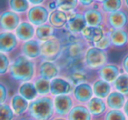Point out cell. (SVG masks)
<instances>
[{"label":"cell","instance_id":"34","mask_svg":"<svg viewBox=\"0 0 128 120\" xmlns=\"http://www.w3.org/2000/svg\"><path fill=\"white\" fill-rule=\"evenodd\" d=\"M12 110L7 104H1L0 106V120H12Z\"/></svg>","mask_w":128,"mask_h":120},{"label":"cell","instance_id":"5","mask_svg":"<svg viewBox=\"0 0 128 120\" xmlns=\"http://www.w3.org/2000/svg\"><path fill=\"white\" fill-rule=\"evenodd\" d=\"M68 22L65 29L72 34H81L82 30L88 26L82 10L79 8L68 13Z\"/></svg>","mask_w":128,"mask_h":120},{"label":"cell","instance_id":"40","mask_svg":"<svg viewBox=\"0 0 128 120\" xmlns=\"http://www.w3.org/2000/svg\"><path fill=\"white\" fill-rule=\"evenodd\" d=\"M79 1V8L85 9V8L90 7L95 4V0H78Z\"/></svg>","mask_w":128,"mask_h":120},{"label":"cell","instance_id":"18","mask_svg":"<svg viewBox=\"0 0 128 120\" xmlns=\"http://www.w3.org/2000/svg\"><path fill=\"white\" fill-rule=\"evenodd\" d=\"M93 88L87 82L77 84L73 90L74 97L80 102H89L93 96Z\"/></svg>","mask_w":128,"mask_h":120},{"label":"cell","instance_id":"4","mask_svg":"<svg viewBox=\"0 0 128 120\" xmlns=\"http://www.w3.org/2000/svg\"><path fill=\"white\" fill-rule=\"evenodd\" d=\"M62 52V44L56 37L48 40L40 44V57L46 60H55Z\"/></svg>","mask_w":128,"mask_h":120},{"label":"cell","instance_id":"26","mask_svg":"<svg viewBox=\"0 0 128 120\" xmlns=\"http://www.w3.org/2000/svg\"><path fill=\"white\" fill-rule=\"evenodd\" d=\"M8 7L18 14L25 15L30 9L31 4L28 0H8Z\"/></svg>","mask_w":128,"mask_h":120},{"label":"cell","instance_id":"42","mask_svg":"<svg viewBox=\"0 0 128 120\" xmlns=\"http://www.w3.org/2000/svg\"><path fill=\"white\" fill-rule=\"evenodd\" d=\"M121 67H122L124 72L128 74V54L124 55V58H123L122 62H121Z\"/></svg>","mask_w":128,"mask_h":120},{"label":"cell","instance_id":"36","mask_svg":"<svg viewBox=\"0 0 128 120\" xmlns=\"http://www.w3.org/2000/svg\"><path fill=\"white\" fill-rule=\"evenodd\" d=\"M105 120H126V118L119 110H112L106 113Z\"/></svg>","mask_w":128,"mask_h":120},{"label":"cell","instance_id":"37","mask_svg":"<svg viewBox=\"0 0 128 120\" xmlns=\"http://www.w3.org/2000/svg\"><path fill=\"white\" fill-rule=\"evenodd\" d=\"M94 46H96L98 48H99V49L105 50V51H106L109 48H110V46H112V43H110V40L108 35V32H106V34H104V36L98 42H96V44H94Z\"/></svg>","mask_w":128,"mask_h":120},{"label":"cell","instance_id":"15","mask_svg":"<svg viewBox=\"0 0 128 120\" xmlns=\"http://www.w3.org/2000/svg\"><path fill=\"white\" fill-rule=\"evenodd\" d=\"M107 32L113 48H121L128 44V32L126 29H110Z\"/></svg>","mask_w":128,"mask_h":120},{"label":"cell","instance_id":"14","mask_svg":"<svg viewBox=\"0 0 128 120\" xmlns=\"http://www.w3.org/2000/svg\"><path fill=\"white\" fill-rule=\"evenodd\" d=\"M72 90V85L70 82L63 78L56 77L51 80L50 82V93L53 96L68 95Z\"/></svg>","mask_w":128,"mask_h":120},{"label":"cell","instance_id":"20","mask_svg":"<svg viewBox=\"0 0 128 120\" xmlns=\"http://www.w3.org/2000/svg\"><path fill=\"white\" fill-rule=\"evenodd\" d=\"M68 17L67 12L56 9L50 12L48 23L54 29H62L66 26L67 22H68Z\"/></svg>","mask_w":128,"mask_h":120},{"label":"cell","instance_id":"10","mask_svg":"<svg viewBox=\"0 0 128 120\" xmlns=\"http://www.w3.org/2000/svg\"><path fill=\"white\" fill-rule=\"evenodd\" d=\"M36 72L38 76L37 77H41L51 81L58 76L60 73V68L55 62L52 60H44L38 65Z\"/></svg>","mask_w":128,"mask_h":120},{"label":"cell","instance_id":"22","mask_svg":"<svg viewBox=\"0 0 128 120\" xmlns=\"http://www.w3.org/2000/svg\"><path fill=\"white\" fill-rule=\"evenodd\" d=\"M93 92L95 96L99 98H105L110 94V84L103 79H98L93 82Z\"/></svg>","mask_w":128,"mask_h":120},{"label":"cell","instance_id":"38","mask_svg":"<svg viewBox=\"0 0 128 120\" xmlns=\"http://www.w3.org/2000/svg\"><path fill=\"white\" fill-rule=\"evenodd\" d=\"M71 78L73 81H75L76 82L79 83H82V82H85L84 80H85V76L82 74V72L80 71H76L74 72L73 74H71Z\"/></svg>","mask_w":128,"mask_h":120},{"label":"cell","instance_id":"27","mask_svg":"<svg viewBox=\"0 0 128 120\" xmlns=\"http://www.w3.org/2000/svg\"><path fill=\"white\" fill-rule=\"evenodd\" d=\"M11 105L15 114L21 115L26 110L27 107H28V102H27L26 99L24 98L22 96L15 95L12 97Z\"/></svg>","mask_w":128,"mask_h":120},{"label":"cell","instance_id":"41","mask_svg":"<svg viewBox=\"0 0 128 120\" xmlns=\"http://www.w3.org/2000/svg\"><path fill=\"white\" fill-rule=\"evenodd\" d=\"M44 4L46 6V8L49 10L50 12H51L52 11H54V10L57 9V6H56L54 0H46Z\"/></svg>","mask_w":128,"mask_h":120},{"label":"cell","instance_id":"13","mask_svg":"<svg viewBox=\"0 0 128 120\" xmlns=\"http://www.w3.org/2000/svg\"><path fill=\"white\" fill-rule=\"evenodd\" d=\"M35 30L36 28L32 23H30L28 20H24L15 30V34L18 37V40L26 42L32 40L35 35Z\"/></svg>","mask_w":128,"mask_h":120},{"label":"cell","instance_id":"7","mask_svg":"<svg viewBox=\"0 0 128 120\" xmlns=\"http://www.w3.org/2000/svg\"><path fill=\"white\" fill-rule=\"evenodd\" d=\"M105 27L110 29H124L128 26V11L124 8L105 14Z\"/></svg>","mask_w":128,"mask_h":120},{"label":"cell","instance_id":"43","mask_svg":"<svg viewBox=\"0 0 128 120\" xmlns=\"http://www.w3.org/2000/svg\"><path fill=\"white\" fill-rule=\"evenodd\" d=\"M31 6H40L44 4L46 0H28Z\"/></svg>","mask_w":128,"mask_h":120},{"label":"cell","instance_id":"46","mask_svg":"<svg viewBox=\"0 0 128 120\" xmlns=\"http://www.w3.org/2000/svg\"><path fill=\"white\" fill-rule=\"evenodd\" d=\"M104 0H95V2L98 3V4H101V3H103Z\"/></svg>","mask_w":128,"mask_h":120},{"label":"cell","instance_id":"8","mask_svg":"<svg viewBox=\"0 0 128 120\" xmlns=\"http://www.w3.org/2000/svg\"><path fill=\"white\" fill-rule=\"evenodd\" d=\"M22 15L12 11V10H4L0 15V28L1 31L4 32H12L15 31L22 21Z\"/></svg>","mask_w":128,"mask_h":120},{"label":"cell","instance_id":"9","mask_svg":"<svg viewBox=\"0 0 128 120\" xmlns=\"http://www.w3.org/2000/svg\"><path fill=\"white\" fill-rule=\"evenodd\" d=\"M81 9V8H80ZM88 26H105V13L102 12L99 4L95 3L90 7L82 9Z\"/></svg>","mask_w":128,"mask_h":120},{"label":"cell","instance_id":"23","mask_svg":"<svg viewBox=\"0 0 128 120\" xmlns=\"http://www.w3.org/2000/svg\"><path fill=\"white\" fill-rule=\"evenodd\" d=\"M124 95L118 91L110 92V95L107 96V105L112 110H120L124 106Z\"/></svg>","mask_w":128,"mask_h":120},{"label":"cell","instance_id":"28","mask_svg":"<svg viewBox=\"0 0 128 120\" xmlns=\"http://www.w3.org/2000/svg\"><path fill=\"white\" fill-rule=\"evenodd\" d=\"M99 7L104 13L108 14L123 9L124 2L123 0H104L103 3L99 4Z\"/></svg>","mask_w":128,"mask_h":120},{"label":"cell","instance_id":"31","mask_svg":"<svg viewBox=\"0 0 128 120\" xmlns=\"http://www.w3.org/2000/svg\"><path fill=\"white\" fill-rule=\"evenodd\" d=\"M113 86L117 91L127 95L128 94V74L123 73L120 74L119 76L113 82Z\"/></svg>","mask_w":128,"mask_h":120},{"label":"cell","instance_id":"25","mask_svg":"<svg viewBox=\"0 0 128 120\" xmlns=\"http://www.w3.org/2000/svg\"><path fill=\"white\" fill-rule=\"evenodd\" d=\"M18 94L26 100H34L38 95V91L34 82H22L18 87Z\"/></svg>","mask_w":128,"mask_h":120},{"label":"cell","instance_id":"11","mask_svg":"<svg viewBox=\"0 0 128 120\" xmlns=\"http://www.w3.org/2000/svg\"><path fill=\"white\" fill-rule=\"evenodd\" d=\"M18 46V39L12 32L1 31L0 32V51L1 53H11Z\"/></svg>","mask_w":128,"mask_h":120},{"label":"cell","instance_id":"1","mask_svg":"<svg viewBox=\"0 0 128 120\" xmlns=\"http://www.w3.org/2000/svg\"><path fill=\"white\" fill-rule=\"evenodd\" d=\"M35 73L36 68L34 62L23 54L14 59L9 69V74L12 79L21 82H30L34 79Z\"/></svg>","mask_w":128,"mask_h":120},{"label":"cell","instance_id":"17","mask_svg":"<svg viewBox=\"0 0 128 120\" xmlns=\"http://www.w3.org/2000/svg\"><path fill=\"white\" fill-rule=\"evenodd\" d=\"M54 105L57 114L66 115L72 110L73 100L68 95L56 96L54 99Z\"/></svg>","mask_w":128,"mask_h":120},{"label":"cell","instance_id":"29","mask_svg":"<svg viewBox=\"0 0 128 120\" xmlns=\"http://www.w3.org/2000/svg\"><path fill=\"white\" fill-rule=\"evenodd\" d=\"M88 109L95 116L102 115L106 110L105 102L99 97H93L88 102Z\"/></svg>","mask_w":128,"mask_h":120},{"label":"cell","instance_id":"12","mask_svg":"<svg viewBox=\"0 0 128 120\" xmlns=\"http://www.w3.org/2000/svg\"><path fill=\"white\" fill-rule=\"evenodd\" d=\"M107 31L108 30L106 29V27L104 26H87L81 32V35L85 41L92 43V44H96L104 36Z\"/></svg>","mask_w":128,"mask_h":120},{"label":"cell","instance_id":"30","mask_svg":"<svg viewBox=\"0 0 128 120\" xmlns=\"http://www.w3.org/2000/svg\"><path fill=\"white\" fill-rule=\"evenodd\" d=\"M57 9L63 11L67 13L72 12L79 9L78 0H54Z\"/></svg>","mask_w":128,"mask_h":120},{"label":"cell","instance_id":"32","mask_svg":"<svg viewBox=\"0 0 128 120\" xmlns=\"http://www.w3.org/2000/svg\"><path fill=\"white\" fill-rule=\"evenodd\" d=\"M84 51V43L79 42V41H76L73 42L68 46L67 49V54H68V57L71 59H76L79 57Z\"/></svg>","mask_w":128,"mask_h":120},{"label":"cell","instance_id":"44","mask_svg":"<svg viewBox=\"0 0 128 120\" xmlns=\"http://www.w3.org/2000/svg\"><path fill=\"white\" fill-rule=\"evenodd\" d=\"M124 113L126 114V116H128V100L124 104Z\"/></svg>","mask_w":128,"mask_h":120},{"label":"cell","instance_id":"16","mask_svg":"<svg viewBox=\"0 0 128 120\" xmlns=\"http://www.w3.org/2000/svg\"><path fill=\"white\" fill-rule=\"evenodd\" d=\"M98 74L100 79L104 80L109 83L114 82L120 74V68L116 64L107 63L106 65L98 69Z\"/></svg>","mask_w":128,"mask_h":120},{"label":"cell","instance_id":"35","mask_svg":"<svg viewBox=\"0 0 128 120\" xmlns=\"http://www.w3.org/2000/svg\"><path fill=\"white\" fill-rule=\"evenodd\" d=\"M0 60H1V66H0V74H6L9 72L10 67H11V62H10V59L7 55L4 53L0 54Z\"/></svg>","mask_w":128,"mask_h":120},{"label":"cell","instance_id":"19","mask_svg":"<svg viewBox=\"0 0 128 120\" xmlns=\"http://www.w3.org/2000/svg\"><path fill=\"white\" fill-rule=\"evenodd\" d=\"M21 53L29 59H36L40 56V43L38 40H30L21 45Z\"/></svg>","mask_w":128,"mask_h":120},{"label":"cell","instance_id":"45","mask_svg":"<svg viewBox=\"0 0 128 120\" xmlns=\"http://www.w3.org/2000/svg\"><path fill=\"white\" fill-rule=\"evenodd\" d=\"M124 2V8L128 11V0H123Z\"/></svg>","mask_w":128,"mask_h":120},{"label":"cell","instance_id":"2","mask_svg":"<svg viewBox=\"0 0 128 120\" xmlns=\"http://www.w3.org/2000/svg\"><path fill=\"white\" fill-rule=\"evenodd\" d=\"M54 107V102L50 97H40L29 104V113L37 120H48L53 116Z\"/></svg>","mask_w":128,"mask_h":120},{"label":"cell","instance_id":"39","mask_svg":"<svg viewBox=\"0 0 128 120\" xmlns=\"http://www.w3.org/2000/svg\"><path fill=\"white\" fill-rule=\"evenodd\" d=\"M6 99H7V88L4 83H0V102L1 104H4Z\"/></svg>","mask_w":128,"mask_h":120},{"label":"cell","instance_id":"47","mask_svg":"<svg viewBox=\"0 0 128 120\" xmlns=\"http://www.w3.org/2000/svg\"><path fill=\"white\" fill-rule=\"evenodd\" d=\"M54 120H65V119H63V118H55Z\"/></svg>","mask_w":128,"mask_h":120},{"label":"cell","instance_id":"3","mask_svg":"<svg viewBox=\"0 0 128 120\" xmlns=\"http://www.w3.org/2000/svg\"><path fill=\"white\" fill-rule=\"evenodd\" d=\"M84 64L90 69H99L108 62V54L96 46H90L84 54Z\"/></svg>","mask_w":128,"mask_h":120},{"label":"cell","instance_id":"21","mask_svg":"<svg viewBox=\"0 0 128 120\" xmlns=\"http://www.w3.org/2000/svg\"><path fill=\"white\" fill-rule=\"evenodd\" d=\"M54 31L55 29L50 25L49 23H45L36 27L35 30V37L36 40L39 41L44 42L54 37Z\"/></svg>","mask_w":128,"mask_h":120},{"label":"cell","instance_id":"33","mask_svg":"<svg viewBox=\"0 0 128 120\" xmlns=\"http://www.w3.org/2000/svg\"><path fill=\"white\" fill-rule=\"evenodd\" d=\"M50 82L51 81L41 77H37L34 81V85L40 95H48L50 93Z\"/></svg>","mask_w":128,"mask_h":120},{"label":"cell","instance_id":"24","mask_svg":"<svg viewBox=\"0 0 128 120\" xmlns=\"http://www.w3.org/2000/svg\"><path fill=\"white\" fill-rule=\"evenodd\" d=\"M68 120H91L90 111L84 106L77 105L72 108L68 115Z\"/></svg>","mask_w":128,"mask_h":120},{"label":"cell","instance_id":"6","mask_svg":"<svg viewBox=\"0 0 128 120\" xmlns=\"http://www.w3.org/2000/svg\"><path fill=\"white\" fill-rule=\"evenodd\" d=\"M50 12L45 4L32 6L25 16V20H28L35 26H39L45 23H48Z\"/></svg>","mask_w":128,"mask_h":120}]
</instances>
